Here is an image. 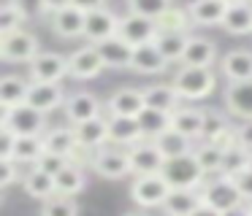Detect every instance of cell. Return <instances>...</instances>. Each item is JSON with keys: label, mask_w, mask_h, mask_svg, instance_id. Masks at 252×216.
<instances>
[{"label": "cell", "mask_w": 252, "mask_h": 216, "mask_svg": "<svg viewBox=\"0 0 252 216\" xmlns=\"http://www.w3.org/2000/svg\"><path fill=\"white\" fill-rule=\"evenodd\" d=\"M174 89L179 92L182 100H203L217 86V73L214 68H195V65H182L174 73Z\"/></svg>", "instance_id": "obj_1"}, {"label": "cell", "mask_w": 252, "mask_h": 216, "mask_svg": "<svg viewBox=\"0 0 252 216\" xmlns=\"http://www.w3.org/2000/svg\"><path fill=\"white\" fill-rule=\"evenodd\" d=\"M198 192H201L203 203L212 205V208H217L220 214H225V211H230V208H239V205L247 203V200L241 197L239 187H236L233 176H225V173L203 181V187L198 189Z\"/></svg>", "instance_id": "obj_2"}, {"label": "cell", "mask_w": 252, "mask_h": 216, "mask_svg": "<svg viewBox=\"0 0 252 216\" xmlns=\"http://www.w3.org/2000/svg\"><path fill=\"white\" fill-rule=\"evenodd\" d=\"M163 178L168 181L171 189H201L203 181H206V173L201 170L195 154H185L165 160Z\"/></svg>", "instance_id": "obj_3"}, {"label": "cell", "mask_w": 252, "mask_h": 216, "mask_svg": "<svg viewBox=\"0 0 252 216\" xmlns=\"http://www.w3.org/2000/svg\"><path fill=\"white\" fill-rule=\"evenodd\" d=\"M90 170L98 173L100 178H111V181H120V178L133 176V167H130V154L127 149L114 143H106L103 149H98L90 160Z\"/></svg>", "instance_id": "obj_4"}, {"label": "cell", "mask_w": 252, "mask_h": 216, "mask_svg": "<svg viewBox=\"0 0 252 216\" xmlns=\"http://www.w3.org/2000/svg\"><path fill=\"white\" fill-rule=\"evenodd\" d=\"M171 187L163 178V173H149V176H133L130 197L138 208H163L168 200Z\"/></svg>", "instance_id": "obj_5"}, {"label": "cell", "mask_w": 252, "mask_h": 216, "mask_svg": "<svg viewBox=\"0 0 252 216\" xmlns=\"http://www.w3.org/2000/svg\"><path fill=\"white\" fill-rule=\"evenodd\" d=\"M41 54L38 38L28 30H17L11 35H0V57L6 62H33Z\"/></svg>", "instance_id": "obj_6"}, {"label": "cell", "mask_w": 252, "mask_h": 216, "mask_svg": "<svg viewBox=\"0 0 252 216\" xmlns=\"http://www.w3.org/2000/svg\"><path fill=\"white\" fill-rule=\"evenodd\" d=\"M28 70L30 81H35V84H60L68 76V57L60 52H41L28 65Z\"/></svg>", "instance_id": "obj_7"}, {"label": "cell", "mask_w": 252, "mask_h": 216, "mask_svg": "<svg viewBox=\"0 0 252 216\" xmlns=\"http://www.w3.org/2000/svg\"><path fill=\"white\" fill-rule=\"evenodd\" d=\"M120 35L125 38L130 46H144V43H155L160 35L158 19H149V16L133 14L127 11L125 16L120 19Z\"/></svg>", "instance_id": "obj_8"}, {"label": "cell", "mask_w": 252, "mask_h": 216, "mask_svg": "<svg viewBox=\"0 0 252 216\" xmlns=\"http://www.w3.org/2000/svg\"><path fill=\"white\" fill-rule=\"evenodd\" d=\"M106 70V62L100 57L98 46H82L68 57V76L79 81H90V79H98L100 73Z\"/></svg>", "instance_id": "obj_9"}, {"label": "cell", "mask_w": 252, "mask_h": 216, "mask_svg": "<svg viewBox=\"0 0 252 216\" xmlns=\"http://www.w3.org/2000/svg\"><path fill=\"white\" fill-rule=\"evenodd\" d=\"M63 111H65L68 124H73V127H76V124H82V122H90V119L103 116L106 106L93 95V92H73V95H68Z\"/></svg>", "instance_id": "obj_10"}, {"label": "cell", "mask_w": 252, "mask_h": 216, "mask_svg": "<svg viewBox=\"0 0 252 216\" xmlns=\"http://www.w3.org/2000/svg\"><path fill=\"white\" fill-rule=\"evenodd\" d=\"M120 19L111 8H98V11H90L87 14V25H84V38L90 43H100V41H109V38L120 35Z\"/></svg>", "instance_id": "obj_11"}, {"label": "cell", "mask_w": 252, "mask_h": 216, "mask_svg": "<svg viewBox=\"0 0 252 216\" xmlns=\"http://www.w3.org/2000/svg\"><path fill=\"white\" fill-rule=\"evenodd\" d=\"M130 154V167L133 176H149V173H163L165 165V154L152 143V140H141V143L127 149Z\"/></svg>", "instance_id": "obj_12"}, {"label": "cell", "mask_w": 252, "mask_h": 216, "mask_svg": "<svg viewBox=\"0 0 252 216\" xmlns=\"http://www.w3.org/2000/svg\"><path fill=\"white\" fill-rule=\"evenodd\" d=\"M147 108L144 100V89L136 86H122V89L111 92V97L106 100V113L109 116H141V111Z\"/></svg>", "instance_id": "obj_13"}, {"label": "cell", "mask_w": 252, "mask_h": 216, "mask_svg": "<svg viewBox=\"0 0 252 216\" xmlns=\"http://www.w3.org/2000/svg\"><path fill=\"white\" fill-rule=\"evenodd\" d=\"M84 25H87V14L82 8H76V5H68V8H63V11L49 16L52 32L57 38H65V41L79 38V35L84 38Z\"/></svg>", "instance_id": "obj_14"}, {"label": "cell", "mask_w": 252, "mask_h": 216, "mask_svg": "<svg viewBox=\"0 0 252 216\" xmlns=\"http://www.w3.org/2000/svg\"><path fill=\"white\" fill-rule=\"evenodd\" d=\"M141 140H147V135L136 116H109V143L130 149Z\"/></svg>", "instance_id": "obj_15"}, {"label": "cell", "mask_w": 252, "mask_h": 216, "mask_svg": "<svg viewBox=\"0 0 252 216\" xmlns=\"http://www.w3.org/2000/svg\"><path fill=\"white\" fill-rule=\"evenodd\" d=\"M225 111L233 119L252 122V79L228 84V89H225Z\"/></svg>", "instance_id": "obj_16"}, {"label": "cell", "mask_w": 252, "mask_h": 216, "mask_svg": "<svg viewBox=\"0 0 252 216\" xmlns=\"http://www.w3.org/2000/svg\"><path fill=\"white\" fill-rule=\"evenodd\" d=\"M203 124H206V108H192V106H182L171 113V130L187 135L198 143L203 140Z\"/></svg>", "instance_id": "obj_17"}, {"label": "cell", "mask_w": 252, "mask_h": 216, "mask_svg": "<svg viewBox=\"0 0 252 216\" xmlns=\"http://www.w3.org/2000/svg\"><path fill=\"white\" fill-rule=\"evenodd\" d=\"M49 113H44V111H38V108H33V106H19V108H14V116H11V130L17 135H46V130L52 127L49 124Z\"/></svg>", "instance_id": "obj_18"}, {"label": "cell", "mask_w": 252, "mask_h": 216, "mask_svg": "<svg viewBox=\"0 0 252 216\" xmlns=\"http://www.w3.org/2000/svg\"><path fill=\"white\" fill-rule=\"evenodd\" d=\"M65 89L60 84H30V92H28V106L38 108L44 113H52L57 108L65 106Z\"/></svg>", "instance_id": "obj_19"}, {"label": "cell", "mask_w": 252, "mask_h": 216, "mask_svg": "<svg viewBox=\"0 0 252 216\" xmlns=\"http://www.w3.org/2000/svg\"><path fill=\"white\" fill-rule=\"evenodd\" d=\"M168 65L171 62L163 57V52L155 43H144V46H136V52H133L130 70H136L141 76H160L168 70Z\"/></svg>", "instance_id": "obj_20"}, {"label": "cell", "mask_w": 252, "mask_h": 216, "mask_svg": "<svg viewBox=\"0 0 252 216\" xmlns=\"http://www.w3.org/2000/svg\"><path fill=\"white\" fill-rule=\"evenodd\" d=\"M95 46H98L106 68L122 70V68H130L133 65V52H136V46H130L122 35H114V38H109V41H100V43H95Z\"/></svg>", "instance_id": "obj_21"}, {"label": "cell", "mask_w": 252, "mask_h": 216, "mask_svg": "<svg viewBox=\"0 0 252 216\" xmlns=\"http://www.w3.org/2000/svg\"><path fill=\"white\" fill-rule=\"evenodd\" d=\"M187 14H190L192 25L214 27V25H222L225 14H228V3L225 0H190Z\"/></svg>", "instance_id": "obj_22"}, {"label": "cell", "mask_w": 252, "mask_h": 216, "mask_svg": "<svg viewBox=\"0 0 252 216\" xmlns=\"http://www.w3.org/2000/svg\"><path fill=\"white\" fill-rule=\"evenodd\" d=\"M220 73L236 84V81H250L252 79V52L250 49H233L220 59Z\"/></svg>", "instance_id": "obj_23"}, {"label": "cell", "mask_w": 252, "mask_h": 216, "mask_svg": "<svg viewBox=\"0 0 252 216\" xmlns=\"http://www.w3.org/2000/svg\"><path fill=\"white\" fill-rule=\"evenodd\" d=\"M217 62V46L214 41L203 35H190L185 49V57H182V65H195V68H212Z\"/></svg>", "instance_id": "obj_24"}, {"label": "cell", "mask_w": 252, "mask_h": 216, "mask_svg": "<svg viewBox=\"0 0 252 216\" xmlns=\"http://www.w3.org/2000/svg\"><path fill=\"white\" fill-rule=\"evenodd\" d=\"M76 138H79V143L90 151L103 149V146L109 143V116H98V119L76 124Z\"/></svg>", "instance_id": "obj_25"}, {"label": "cell", "mask_w": 252, "mask_h": 216, "mask_svg": "<svg viewBox=\"0 0 252 216\" xmlns=\"http://www.w3.org/2000/svg\"><path fill=\"white\" fill-rule=\"evenodd\" d=\"M144 100H147V108H155V111H163V113H174L176 108H182V97L174 89V84L144 86Z\"/></svg>", "instance_id": "obj_26"}, {"label": "cell", "mask_w": 252, "mask_h": 216, "mask_svg": "<svg viewBox=\"0 0 252 216\" xmlns=\"http://www.w3.org/2000/svg\"><path fill=\"white\" fill-rule=\"evenodd\" d=\"M30 84L25 76H17V73H8L0 79V106H8V108H19L28 103V92H30Z\"/></svg>", "instance_id": "obj_27"}, {"label": "cell", "mask_w": 252, "mask_h": 216, "mask_svg": "<svg viewBox=\"0 0 252 216\" xmlns=\"http://www.w3.org/2000/svg\"><path fill=\"white\" fill-rule=\"evenodd\" d=\"M44 140H46V149L49 151L65 154L68 160H71V154L82 146L76 138V127H73V124H55V127H49L44 135Z\"/></svg>", "instance_id": "obj_28"}, {"label": "cell", "mask_w": 252, "mask_h": 216, "mask_svg": "<svg viewBox=\"0 0 252 216\" xmlns=\"http://www.w3.org/2000/svg\"><path fill=\"white\" fill-rule=\"evenodd\" d=\"M201 203L203 200L198 189H171L168 200L163 203V214L165 216H192Z\"/></svg>", "instance_id": "obj_29"}, {"label": "cell", "mask_w": 252, "mask_h": 216, "mask_svg": "<svg viewBox=\"0 0 252 216\" xmlns=\"http://www.w3.org/2000/svg\"><path fill=\"white\" fill-rule=\"evenodd\" d=\"M22 187H25V192H28L30 197H33V200H41V203H46L49 197H55V194H57L55 176L38 170V167H30V170H25Z\"/></svg>", "instance_id": "obj_30"}, {"label": "cell", "mask_w": 252, "mask_h": 216, "mask_svg": "<svg viewBox=\"0 0 252 216\" xmlns=\"http://www.w3.org/2000/svg\"><path fill=\"white\" fill-rule=\"evenodd\" d=\"M220 27L225 32H230V35H250L252 32V0L228 5V14H225Z\"/></svg>", "instance_id": "obj_31"}, {"label": "cell", "mask_w": 252, "mask_h": 216, "mask_svg": "<svg viewBox=\"0 0 252 216\" xmlns=\"http://www.w3.org/2000/svg\"><path fill=\"white\" fill-rule=\"evenodd\" d=\"M152 143L165 154V160H171V157H185V154H192V151H195V140L182 135V133H176V130H168V133L158 135Z\"/></svg>", "instance_id": "obj_32"}, {"label": "cell", "mask_w": 252, "mask_h": 216, "mask_svg": "<svg viewBox=\"0 0 252 216\" xmlns=\"http://www.w3.org/2000/svg\"><path fill=\"white\" fill-rule=\"evenodd\" d=\"M192 154H195L198 165H201V170L206 173V176H220V173H222L225 151L217 149L212 140H198V143H195V151H192Z\"/></svg>", "instance_id": "obj_33"}, {"label": "cell", "mask_w": 252, "mask_h": 216, "mask_svg": "<svg viewBox=\"0 0 252 216\" xmlns=\"http://www.w3.org/2000/svg\"><path fill=\"white\" fill-rule=\"evenodd\" d=\"M84 184H87V176H84V167L82 165H68L65 170H60L55 176V187H57V194H63V197H73V194H79L84 189Z\"/></svg>", "instance_id": "obj_34"}, {"label": "cell", "mask_w": 252, "mask_h": 216, "mask_svg": "<svg viewBox=\"0 0 252 216\" xmlns=\"http://www.w3.org/2000/svg\"><path fill=\"white\" fill-rule=\"evenodd\" d=\"M46 151V140L44 135H19L17 138V151H14V160L19 165H35L41 160V154Z\"/></svg>", "instance_id": "obj_35"}, {"label": "cell", "mask_w": 252, "mask_h": 216, "mask_svg": "<svg viewBox=\"0 0 252 216\" xmlns=\"http://www.w3.org/2000/svg\"><path fill=\"white\" fill-rule=\"evenodd\" d=\"M187 41H190V32H160L155 46L163 52V57L168 59V62H182Z\"/></svg>", "instance_id": "obj_36"}, {"label": "cell", "mask_w": 252, "mask_h": 216, "mask_svg": "<svg viewBox=\"0 0 252 216\" xmlns=\"http://www.w3.org/2000/svg\"><path fill=\"white\" fill-rule=\"evenodd\" d=\"M138 122H141V130H144V135H147V140H155L158 135H163L171 130V113L155 111V108H144Z\"/></svg>", "instance_id": "obj_37"}, {"label": "cell", "mask_w": 252, "mask_h": 216, "mask_svg": "<svg viewBox=\"0 0 252 216\" xmlns=\"http://www.w3.org/2000/svg\"><path fill=\"white\" fill-rule=\"evenodd\" d=\"M158 27H160V32H187L192 27V19H190V14H187V8L171 5L165 14L158 16Z\"/></svg>", "instance_id": "obj_38"}, {"label": "cell", "mask_w": 252, "mask_h": 216, "mask_svg": "<svg viewBox=\"0 0 252 216\" xmlns=\"http://www.w3.org/2000/svg\"><path fill=\"white\" fill-rule=\"evenodd\" d=\"M28 22V11L19 3H3L0 8V35H11L17 30H25Z\"/></svg>", "instance_id": "obj_39"}, {"label": "cell", "mask_w": 252, "mask_h": 216, "mask_svg": "<svg viewBox=\"0 0 252 216\" xmlns=\"http://www.w3.org/2000/svg\"><path fill=\"white\" fill-rule=\"evenodd\" d=\"M38 216H79V205H76L73 197L55 194V197H49L44 205H41Z\"/></svg>", "instance_id": "obj_40"}, {"label": "cell", "mask_w": 252, "mask_h": 216, "mask_svg": "<svg viewBox=\"0 0 252 216\" xmlns=\"http://www.w3.org/2000/svg\"><path fill=\"white\" fill-rule=\"evenodd\" d=\"M250 165H252V151H247L244 146H233V149L225 151V162H222L225 176H236Z\"/></svg>", "instance_id": "obj_41"}, {"label": "cell", "mask_w": 252, "mask_h": 216, "mask_svg": "<svg viewBox=\"0 0 252 216\" xmlns=\"http://www.w3.org/2000/svg\"><path fill=\"white\" fill-rule=\"evenodd\" d=\"M127 3V11L133 14H141V16H149V19H158L160 14L171 8V0H125Z\"/></svg>", "instance_id": "obj_42"}, {"label": "cell", "mask_w": 252, "mask_h": 216, "mask_svg": "<svg viewBox=\"0 0 252 216\" xmlns=\"http://www.w3.org/2000/svg\"><path fill=\"white\" fill-rule=\"evenodd\" d=\"M68 165H71V160H68L65 154H57V151H49V149H46L44 154H41V160L35 162L33 167H38V170L49 173V176H57V173L65 170Z\"/></svg>", "instance_id": "obj_43"}, {"label": "cell", "mask_w": 252, "mask_h": 216, "mask_svg": "<svg viewBox=\"0 0 252 216\" xmlns=\"http://www.w3.org/2000/svg\"><path fill=\"white\" fill-rule=\"evenodd\" d=\"M225 127H230V122L217 111H206V124H203V140H212L214 135H220Z\"/></svg>", "instance_id": "obj_44"}, {"label": "cell", "mask_w": 252, "mask_h": 216, "mask_svg": "<svg viewBox=\"0 0 252 216\" xmlns=\"http://www.w3.org/2000/svg\"><path fill=\"white\" fill-rule=\"evenodd\" d=\"M25 173H19V162L17 160H0V187L8 189L14 181H19Z\"/></svg>", "instance_id": "obj_45"}, {"label": "cell", "mask_w": 252, "mask_h": 216, "mask_svg": "<svg viewBox=\"0 0 252 216\" xmlns=\"http://www.w3.org/2000/svg\"><path fill=\"white\" fill-rule=\"evenodd\" d=\"M17 138L11 127H0V160H14V151H17Z\"/></svg>", "instance_id": "obj_46"}, {"label": "cell", "mask_w": 252, "mask_h": 216, "mask_svg": "<svg viewBox=\"0 0 252 216\" xmlns=\"http://www.w3.org/2000/svg\"><path fill=\"white\" fill-rule=\"evenodd\" d=\"M68 5H73V0H38V8L41 14H57V11L68 8Z\"/></svg>", "instance_id": "obj_47"}, {"label": "cell", "mask_w": 252, "mask_h": 216, "mask_svg": "<svg viewBox=\"0 0 252 216\" xmlns=\"http://www.w3.org/2000/svg\"><path fill=\"white\" fill-rule=\"evenodd\" d=\"M236 130H239V146L252 151V122H241Z\"/></svg>", "instance_id": "obj_48"}, {"label": "cell", "mask_w": 252, "mask_h": 216, "mask_svg": "<svg viewBox=\"0 0 252 216\" xmlns=\"http://www.w3.org/2000/svg\"><path fill=\"white\" fill-rule=\"evenodd\" d=\"M73 5H76V8H82L84 14H90V11L106 8V0H73Z\"/></svg>", "instance_id": "obj_49"}, {"label": "cell", "mask_w": 252, "mask_h": 216, "mask_svg": "<svg viewBox=\"0 0 252 216\" xmlns=\"http://www.w3.org/2000/svg\"><path fill=\"white\" fill-rule=\"evenodd\" d=\"M192 216H222V214H220L217 208H212V205L201 203V205H198V208H195V214H192Z\"/></svg>", "instance_id": "obj_50"}, {"label": "cell", "mask_w": 252, "mask_h": 216, "mask_svg": "<svg viewBox=\"0 0 252 216\" xmlns=\"http://www.w3.org/2000/svg\"><path fill=\"white\" fill-rule=\"evenodd\" d=\"M222 216H252V214H250V208H247V203H244V205H239V208H230V211H225Z\"/></svg>", "instance_id": "obj_51"}, {"label": "cell", "mask_w": 252, "mask_h": 216, "mask_svg": "<svg viewBox=\"0 0 252 216\" xmlns=\"http://www.w3.org/2000/svg\"><path fill=\"white\" fill-rule=\"evenodd\" d=\"M125 216H149V214H144V211H127Z\"/></svg>", "instance_id": "obj_52"}, {"label": "cell", "mask_w": 252, "mask_h": 216, "mask_svg": "<svg viewBox=\"0 0 252 216\" xmlns=\"http://www.w3.org/2000/svg\"><path fill=\"white\" fill-rule=\"evenodd\" d=\"M228 5H236V3H247V0H225Z\"/></svg>", "instance_id": "obj_53"}, {"label": "cell", "mask_w": 252, "mask_h": 216, "mask_svg": "<svg viewBox=\"0 0 252 216\" xmlns=\"http://www.w3.org/2000/svg\"><path fill=\"white\" fill-rule=\"evenodd\" d=\"M247 208H250V214H252V200H250V203H247Z\"/></svg>", "instance_id": "obj_54"}]
</instances>
